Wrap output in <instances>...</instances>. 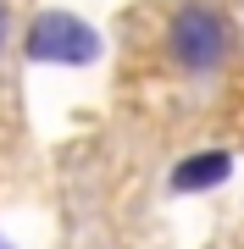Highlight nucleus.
Masks as SVG:
<instances>
[{
	"label": "nucleus",
	"instance_id": "obj_2",
	"mask_svg": "<svg viewBox=\"0 0 244 249\" xmlns=\"http://www.w3.org/2000/svg\"><path fill=\"white\" fill-rule=\"evenodd\" d=\"M100 55V34L89 22H78L73 11H50L28 28V61H50V67H89Z\"/></svg>",
	"mask_w": 244,
	"mask_h": 249
},
{
	"label": "nucleus",
	"instance_id": "obj_1",
	"mask_svg": "<svg viewBox=\"0 0 244 249\" xmlns=\"http://www.w3.org/2000/svg\"><path fill=\"white\" fill-rule=\"evenodd\" d=\"M167 50H172V61H178L183 72L211 78V72L227 61V50H233V28L222 22V11L189 0V6H178V17H172V28H167Z\"/></svg>",
	"mask_w": 244,
	"mask_h": 249
},
{
	"label": "nucleus",
	"instance_id": "obj_4",
	"mask_svg": "<svg viewBox=\"0 0 244 249\" xmlns=\"http://www.w3.org/2000/svg\"><path fill=\"white\" fill-rule=\"evenodd\" d=\"M6 28H11V17H6V0H0V45H6Z\"/></svg>",
	"mask_w": 244,
	"mask_h": 249
},
{
	"label": "nucleus",
	"instance_id": "obj_3",
	"mask_svg": "<svg viewBox=\"0 0 244 249\" xmlns=\"http://www.w3.org/2000/svg\"><path fill=\"white\" fill-rule=\"evenodd\" d=\"M227 178H233V155L227 150H200V155H183L172 166L167 188L172 194H206V188H222Z\"/></svg>",
	"mask_w": 244,
	"mask_h": 249
}]
</instances>
